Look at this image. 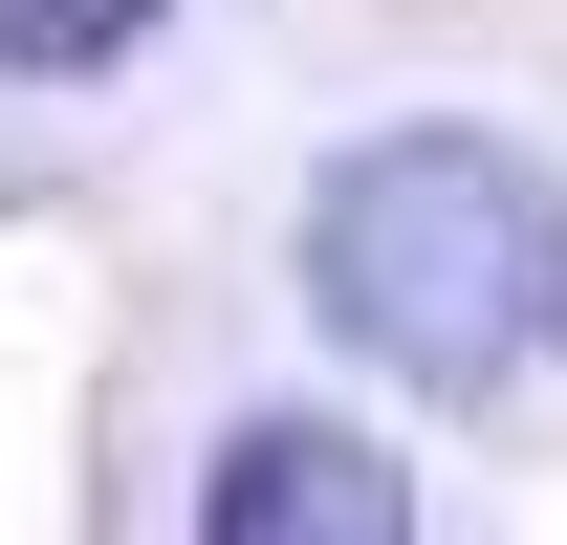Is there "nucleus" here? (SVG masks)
<instances>
[{
	"instance_id": "f03ea898",
	"label": "nucleus",
	"mask_w": 567,
	"mask_h": 545,
	"mask_svg": "<svg viewBox=\"0 0 567 545\" xmlns=\"http://www.w3.org/2000/svg\"><path fill=\"white\" fill-rule=\"evenodd\" d=\"M197 545H415V480L350 414H240L218 480H197Z\"/></svg>"
},
{
	"instance_id": "7ed1b4c3",
	"label": "nucleus",
	"mask_w": 567,
	"mask_h": 545,
	"mask_svg": "<svg viewBox=\"0 0 567 545\" xmlns=\"http://www.w3.org/2000/svg\"><path fill=\"white\" fill-rule=\"evenodd\" d=\"M175 0H0V66H44V88H87V66H132Z\"/></svg>"
},
{
	"instance_id": "f257e3e1",
	"label": "nucleus",
	"mask_w": 567,
	"mask_h": 545,
	"mask_svg": "<svg viewBox=\"0 0 567 545\" xmlns=\"http://www.w3.org/2000/svg\"><path fill=\"white\" fill-rule=\"evenodd\" d=\"M306 328L350 349V371H393V393H502L524 349L567 328V197L524 132H458V110H415V132H371L306 175Z\"/></svg>"
}]
</instances>
